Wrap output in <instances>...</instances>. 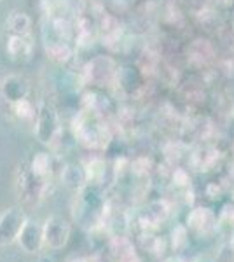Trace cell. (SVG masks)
<instances>
[{"label": "cell", "mask_w": 234, "mask_h": 262, "mask_svg": "<svg viewBox=\"0 0 234 262\" xmlns=\"http://www.w3.org/2000/svg\"><path fill=\"white\" fill-rule=\"evenodd\" d=\"M229 245H231V247L234 248V234L231 236V243H229Z\"/></svg>", "instance_id": "obj_24"}, {"label": "cell", "mask_w": 234, "mask_h": 262, "mask_svg": "<svg viewBox=\"0 0 234 262\" xmlns=\"http://www.w3.org/2000/svg\"><path fill=\"white\" fill-rule=\"evenodd\" d=\"M28 217L21 206H12L0 215V248L11 247L18 243V238L23 231Z\"/></svg>", "instance_id": "obj_3"}, {"label": "cell", "mask_w": 234, "mask_h": 262, "mask_svg": "<svg viewBox=\"0 0 234 262\" xmlns=\"http://www.w3.org/2000/svg\"><path fill=\"white\" fill-rule=\"evenodd\" d=\"M219 262H234V248L231 245H227V247H224L222 250H220Z\"/></svg>", "instance_id": "obj_20"}, {"label": "cell", "mask_w": 234, "mask_h": 262, "mask_svg": "<svg viewBox=\"0 0 234 262\" xmlns=\"http://www.w3.org/2000/svg\"><path fill=\"white\" fill-rule=\"evenodd\" d=\"M7 54L14 61H27L32 56V42L28 37L11 35L7 39Z\"/></svg>", "instance_id": "obj_12"}, {"label": "cell", "mask_w": 234, "mask_h": 262, "mask_svg": "<svg viewBox=\"0 0 234 262\" xmlns=\"http://www.w3.org/2000/svg\"><path fill=\"white\" fill-rule=\"evenodd\" d=\"M0 93H2V98L7 101V103H18L21 100L28 98L30 93V86L27 82V79L21 77V75H9L2 81V86H0Z\"/></svg>", "instance_id": "obj_9"}, {"label": "cell", "mask_w": 234, "mask_h": 262, "mask_svg": "<svg viewBox=\"0 0 234 262\" xmlns=\"http://www.w3.org/2000/svg\"><path fill=\"white\" fill-rule=\"evenodd\" d=\"M169 215V206L164 200L151 201L142 212L138 213V224L143 232H148L163 224Z\"/></svg>", "instance_id": "obj_8"}, {"label": "cell", "mask_w": 234, "mask_h": 262, "mask_svg": "<svg viewBox=\"0 0 234 262\" xmlns=\"http://www.w3.org/2000/svg\"><path fill=\"white\" fill-rule=\"evenodd\" d=\"M194 262H214V260H211L208 255H201V257H198V259H196Z\"/></svg>", "instance_id": "obj_21"}, {"label": "cell", "mask_w": 234, "mask_h": 262, "mask_svg": "<svg viewBox=\"0 0 234 262\" xmlns=\"http://www.w3.org/2000/svg\"><path fill=\"white\" fill-rule=\"evenodd\" d=\"M61 179L63 185L65 187L72 189V191L79 192L80 189L89 182V175H88V170L80 164H67L65 168H61Z\"/></svg>", "instance_id": "obj_10"}, {"label": "cell", "mask_w": 234, "mask_h": 262, "mask_svg": "<svg viewBox=\"0 0 234 262\" xmlns=\"http://www.w3.org/2000/svg\"><path fill=\"white\" fill-rule=\"evenodd\" d=\"M30 168L42 179L51 180V177L54 175V158L48 152H37L30 161Z\"/></svg>", "instance_id": "obj_14"}, {"label": "cell", "mask_w": 234, "mask_h": 262, "mask_svg": "<svg viewBox=\"0 0 234 262\" xmlns=\"http://www.w3.org/2000/svg\"><path fill=\"white\" fill-rule=\"evenodd\" d=\"M49 189V180L42 179L37 173L32 171L28 166H19L18 179H16V191H18V200L21 206L25 208H35L40 205V201L46 198Z\"/></svg>", "instance_id": "obj_1"}, {"label": "cell", "mask_w": 234, "mask_h": 262, "mask_svg": "<svg viewBox=\"0 0 234 262\" xmlns=\"http://www.w3.org/2000/svg\"><path fill=\"white\" fill-rule=\"evenodd\" d=\"M46 53H48L51 60L56 63H65L72 58V49L69 48L67 42H48Z\"/></svg>", "instance_id": "obj_15"}, {"label": "cell", "mask_w": 234, "mask_h": 262, "mask_svg": "<svg viewBox=\"0 0 234 262\" xmlns=\"http://www.w3.org/2000/svg\"><path fill=\"white\" fill-rule=\"evenodd\" d=\"M217 231L227 236L234 234V206L231 205L224 206V210L217 217Z\"/></svg>", "instance_id": "obj_16"}, {"label": "cell", "mask_w": 234, "mask_h": 262, "mask_svg": "<svg viewBox=\"0 0 234 262\" xmlns=\"http://www.w3.org/2000/svg\"><path fill=\"white\" fill-rule=\"evenodd\" d=\"M109 250L110 255L117 262H131L138 259L137 252H135V245L126 236H112V239L109 243Z\"/></svg>", "instance_id": "obj_11"}, {"label": "cell", "mask_w": 234, "mask_h": 262, "mask_svg": "<svg viewBox=\"0 0 234 262\" xmlns=\"http://www.w3.org/2000/svg\"><path fill=\"white\" fill-rule=\"evenodd\" d=\"M7 30L11 35H19V37H30L32 32V19L28 14L19 11L11 12V16L7 18Z\"/></svg>", "instance_id": "obj_13"}, {"label": "cell", "mask_w": 234, "mask_h": 262, "mask_svg": "<svg viewBox=\"0 0 234 262\" xmlns=\"http://www.w3.org/2000/svg\"><path fill=\"white\" fill-rule=\"evenodd\" d=\"M72 234V224L61 215H51L44 221V238L46 248L61 250L67 247Z\"/></svg>", "instance_id": "obj_4"}, {"label": "cell", "mask_w": 234, "mask_h": 262, "mask_svg": "<svg viewBox=\"0 0 234 262\" xmlns=\"http://www.w3.org/2000/svg\"><path fill=\"white\" fill-rule=\"evenodd\" d=\"M164 262H185L182 257H178V255H175V257H169V259H166Z\"/></svg>", "instance_id": "obj_22"}, {"label": "cell", "mask_w": 234, "mask_h": 262, "mask_svg": "<svg viewBox=\"0 0 234 262\" xmlns=\"http://www.w3.org/2000/svg\"><path fill=\"white\" fill-rule=\"evenodd\" d=\"M86 79L88 82L96 84V86H107L116 79L117 69H116V63H114L112 58L109 56H96L93 58L91 61L86 65Z\"/></svg>", "instance_id": "obj_5"}, {"label": "cell", "mask_w": 234, "mask_h": 262, "mask_svg": "<svg viewBox=\"0 0 234 262\" xmlns=\"http://www.w3.org/2000/svg\"><path fill=\"white\" fill-rule=\"evenodd\" d=\"M187 229L193 232L198 238H206V236L217 232V215L210 208L205 206H198V208L190 210L187 215Z\"/></svg>", "instance_id": "obj_6"}, {"label": "cell", "mask_w": 234, "mask_h": 262, "mask_svg": "<svg viewBox=\"0 0 234 262\" xmlns=\"http://www.w3.org/2000/svg\"><path fill=\"white\" fill-rule=\"evenodd\" d=\"M18 245L21 250L25 253H28V255H37V253H40L42 248L46 247L44 224H39L37 221L28 219L18 238Z\"/></svg>", "instance_id": "obj_7"}, {"label": "cell", "mask_w": 234, "mask_h": 262, "mask_svg": "<svg viewBox=\"0 0 234 262\" xmlns=\"http://www.w3.org/2000/svg\"><path fill=\"white\" fill-rule=\"evenodd\" d=\"M35 133L37 140L42 145H54V142L59 140V135H61V121L56 112V108L51 107L48 103H42L37 111L35 117Z\"/></svg>", "instance_id": "obj_2"}, {"label": "cell", "mask_w": 234, "mask_h": 262, "mask_svg": "<svg viewBox=\"0 0 234 262\" xmlns=\"http://www.w3.org/2000/svg\"><path fill=\"white\" fill-rule=\"evenodd\" d=\"M215 159H217V154H215V150H211V149H203L199 154H194V164L198 170H206Z\"/></svg>", "instance_id": "obj_19"}, {"label": "cell", "mask_w": 234, "mask_h": 262, "mask_svg": "<svg viewBox=\"0 0 234 262\" xmlns=\"http://www.w3.org/2000/svg\"><path fill=\"white\" fill-rule=\"evenodd\" d=\"M189 245V229L187 226H177L172 231V247L175 252H180Z\"/></svg>", "instance_id": "obj_17"}, {"label": "cell", "mask_w": 234, "mask_h": 262, "mask_svg": "<svg viewBox=\"0 0 234 262\" xmlns=\"http://www.w3.org/2000/svg\"><path fill=\"white\" fill-rule=\"evenodd\" d=\"M39 262H54L53 259H49V257H40Z\"/></svg>", "instance_id": "obj_23"}, {"label": "cell", "mask_w": 234, "mask_h": 262, "mask_svg": "<svg viewBox=\"0 0 234 262\" xmlns=\"http://www.w3.org/2000/svg\"><path fill=\"white\" fill-rule=\"evenodd\" d=\"M12 111H14L16 116L23 121H28V119L37 117L35 108H33V105L30 103L28 100H21V101H18V103H12Z\"/></svg>", "instance_id": "obj_18"}]
</instances>
